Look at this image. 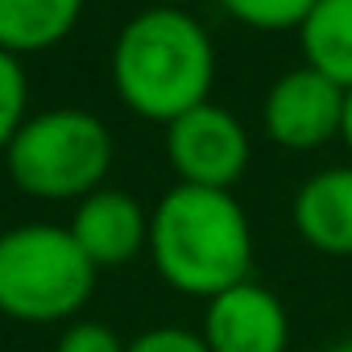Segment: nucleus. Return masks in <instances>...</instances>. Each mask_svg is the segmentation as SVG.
<instances>
[{"instance_id":"f257e3e1","label":"nucleus","mask_w":352,"mask_h":352,"mask_svg":"<svg viewBox=\"0 0 352 352\" xmlns=\"http://www.w3.org/2000/svg\"><path fill=\"white\" fill-rule=\"evenodd\" d=\"M149 257L166 286L191 298H216L253 270V228L232 191L170 187L149 212Z\"/></svg>"},{"instance_id":"f03ea898","label":"nucleus","mask_w":352,"mask_h":352,"mask_svg":"<svg viewBox=\"0 0 352 352\" xmlns=\"http://www.w3.org/2000/svg\"><path fill=\"white\" fill-rule=\"evenodd\" d=\"M216 83V46L187 9L153 5L137 13L112 46V87L141 120L170 124L208 104Z\"/></svg>"},{"instance_id":"7ed1b4c3","label":"nucleus","mask_w":352,"mask_h":352,"mask_svg":"<svg viewBox=\"0 0 352 352\" xmlns=\"http://www.w3.org/2000/svg\"><path fill=\"white\" fill-rule=\"evenodd\" d=\"M112 133L87 108H46L30 116L5 149L17 191L46 204H79L104 187L112 170Z\"/></svg>"},{"instance_id":"20e7f679","label":"nucleus","mask_w":352,"mask_h":352,"mask_svg":"<svg viewBox=\"0 0 352 352\" xmlns=\"http://www.w3.org/2000/svg\"><path fill=\"white\" fill-rule=\"evenodd\" d=\"M96 274L71 228L17 224L0 232V315L17 323L75 319L96 290Z\"/></svg>"},{"instance_id":"39448f33","label":"nucleus","mask_w":352,"mask_h":352,"mask_svg":"<svg viewBox=\"0 0 352 352\" xmlns=\"http://www.w3.org/2000/svg\"><path fill=\"white\" fill-rule=\"evenodd\" d=\"M249 157L253 149L245 124L236 120V112L212 100L166 124V162L187 187L232 191L249 170Z\"/></svg>"},{"instance_id":"423d86ee","label":"nucleus","mask_w":352,"mask_h":352,"mask_svg":"<svg viewBox=\"0 0 352 352\" xmlns=\"http://www.w3.org/2000/svg\"><path fill=\"white\" fill-rule=\"evenodd\" d=\"M344 96L348 91L340 83H331L327 75H319L311 67L286 71L282 79H274V87L265 91V104H261L265 137L294 153L327 145L331 137H340Z\"/></svg>"},{"instance_id":"0eeeda50","label":"nucleus","mask_w":352,"mask_h":352,"mask_svg":"<svg viewBox=\"0 0 352 352\" xmlns=\"http://www.w3.org/2000/svg\"><path fill=\"white\" fill-rule=\"evenodd\" d=\"M199 331L212 352H286L290 315L270 286L249 278V282L208 298Z\"/></svg>"},{"instance_id":"6e6552de","label":"nucleus","mask_w":352,"mask_h":352,"mask_svg":"<svg viewBox=\"0 0 352 352\" xmlns=\"http://www.w3.org/2000/svg\"><path fill=\"white\" fill-rule=\"evenodd\" d=\"M67 228L96 270L129 265L141 249H149V212L141 208V199L116 187H100L79 199Z\"/></svg>"},{"instance_id":"1a4fd4ad","label":"nucleus","mask_w":352,"mask_h":352,"mask_svg":"<svg viewBox=\"0 0 352 352\" xmlns=\"http://www.w3.org/2000/svg\"><path fill=\"white\" fill-rule=\"evenodd\" d=\"M294 232L327 257H352V166H327L294 195Z\"/></svg>"},{"instance_id":"9d476101","label":"nucleus","mask_w":352,"mask_h":352,"mask_svg":"<svg viewBox=\"0 0 352 352\" xmlns=\"http://www.w3.org/2000/svg\"><path fill=\"white\" fill-rule=\"evenodd\" d=\"M87 0H0V50L38 54L58 46L83 17Z\"/></svg>"},{"instance_id":"9b49d317","label":"nucleus","mask_w":352,"mask_h":352,"mask_svg":"<svg viewBox=\"0 0 352 352\" xmlns=\"http://www.w3.org/2000/svg\"><path fill=\"white\" fill-rule=\"evenodd\" d=\"M302 67L352 91V0H319L298 25Z\"/></svg>"},{"instance_id":"f8f14e48","label":"nucleus","mask_w":352,"mask_h":352,"mask_svg":"<svg viewBox=\"0 0 352 352\" xmlns=\"http://www.w3.org/2000/svg\"><path fill=\"white\" fill-rule=\"evenodd\" d=\"M319 0H220V9L249 25V30H261V34H282V30H298L311 9Z\"/></svg>"},{"instance_id":"ddd939ff","label":"nucleus","mask_w":352,"mask_h":352,"mask_svg":"<svg viewBox=\"0 0 352 352\" xmlns=\"http://www.w3.org/2000/svg\"><path fill=\"white\" fill-rule=\"evenodd\" d=\"M30 120V79L17 54L0 50V157L13 145L17 129Z\"/></svg>"},{"instance_id":"4468645a","label":"nucleus","mask_w":352,"mask_h":352,"mask_svg":"<svg viewBox=\"0 0 352 352\" xmlns=\"http://www.w3.org/2000/svg\"><path fill=\"white\" fill-rule=\"evenodd\" d=\"M54 352H129V344L100 319H71L63 327Z\"/></svg>"},{"instance_id":"2eb2a0df","label":"nucleus","mask_w":352,"mask_h":352,"mask_svg":"<svg viewBox=\"0 0 352 352\" xmlns=\"http://www.w3.org/2000/svg\"><path fill=\"white\" fill-rule=\"evenodd\" d=\"M129 352H212L204 331H191V327H179V323H162V327H149L141 336L129 340Z\"/></svg>"},{"instance_id":"dca6fc26","label":"nucleus","mask_w":352,"mask_h":352,"mask_svg":"<svg viewBox=\"0 0 352 352\" xmlns=\"http://www.w3.org/2000/svg\"><path fill=\"white\" fill-rule=\"evenodd\" d=\"M340 141L348 145V153H352V91L344 96V124H340Z\"/></svg>"},{"instance_id":"f3484780","label":"nucleus","mask_w":352,"mask_h":352,"mask_svg":"<svg viewBox=\"0 0 352 352\" xmlns=\"http://www.w3.org/2000/svg\"><path fill=\"white\" fill-rule=\"evenodd\" d=\"M327 352H352V340H340V344H331Z\"/></svg>"},{"instance_id":"a211bd4d","label":"nucleus","mask_w":352,"mask_h":352,"mask_svg":"<svg viewBox=\"0 0 352 352\" xmlns=\"http://www.w3.org/2000/svg\"><path fill=\"white\" fill-rule=\"evenodd\" d=\"M157 5H166V9H183V5H191V0H157Z\"/></svg>"}]
</instances>
